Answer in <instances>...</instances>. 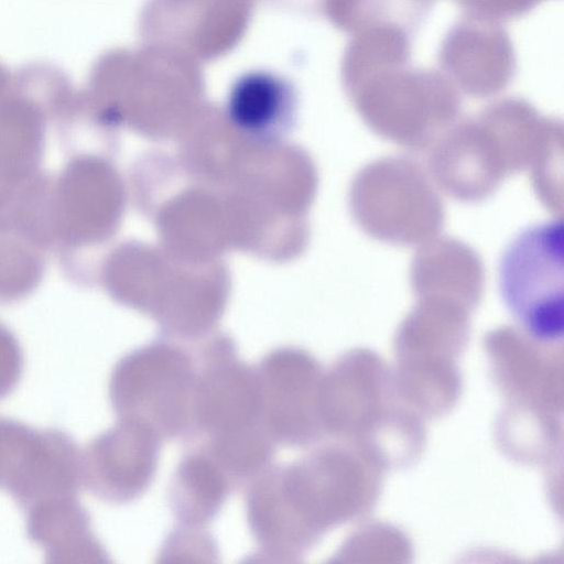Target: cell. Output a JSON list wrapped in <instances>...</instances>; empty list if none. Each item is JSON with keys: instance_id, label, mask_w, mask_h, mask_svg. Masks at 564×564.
<instances>
[{"instance_id": "obj_4", "label": "cell", "mask_w": 564, "mask_h": 564, "mask_svg": "<svg viewBox=\"0 0 564 564\" xmlns=\"http://www.w3.org/2000/svg\"><path fill=\"white\" fill-rule=\"evenodd\" d=\"M160 440L141 422L120 417L82 452L83 486L107 502L133 500L153 477Z\"/></svg>"}, {"instance_id": "obj_6", "label": "cell", "mask_w": 564, "mask_h": 564, "mask_svg": "<svg viewBox=\"0 0 564 564\" xmlns=\"http://www.w3.org/2000/svg\"><path fill=\"white\" fill-rule=\"evenodd\" d=\"M26 534L47 563H106L107 553L93 532L77 496L50 499L25 511Z\"/></svg>"}, {"instance_id": "obj_5", "label": "cell", "mask_w": 564, "mask_h": 564, "mask_svg": "<svg viewBox=\"0 0 564 564\" xmlns=\"http://www.w3.org/2000/svg\"><path fill=\"white\" fill-rule=\"evenodd\" d=\"M199 361L194 431L215 436L260 424L254 371L227 350L206 352Z\"/></svg>"}, {"instance_id": "obj_1", "label": "cell", "mask_w": 564, "mask_h": 564, "mask_svg": "<svg viewBox=\"0 0 564 564\" xmlns=\"http://www.w3.org/2000/svg\"><path fill=\"white\" fill-rule=\"evenodd\" d=\"M563 223L540 224L522 231L499 263L502 300L522 330L541 344L563 338Z\"/></svg>"}, {"instance_id": "obj_2", "label": "cell", "mask_w": 564, "mask_h": 564, "mask_svg": "<svg viewBox=\"0 0 564 564\" xmlns=\"http://www.w3.org/2000/svg\"><path fill=\"white\" fill-rule=\"evenodd\" d=\"M197 366L192 357L151 347L123 357L113 368L109 397L121 419L150 427L160 438L194 432Z\"/></svg>"}, {"instance_id": "obj_9", "label": "cell", "mask_w": 564, "mask_h": 564, "mask_svg": "<svg viewBox=\"0 0 564 564\" xmlns=\"http://www.w3.org/2000/svg\"><path fill=\"white\" fill-rule=\"evenodd\" d=\"M230 479L205 449L185 457L173 480V509L187 527H199L220 509Z\"/></svg>"}, {"instance_id": "obj_3", "label": "cell", "mask_w": 564, "mask_h": 564, "mask_svg": "<svg viewBox=\"0 0 564 564\" xmlns=\"http://www.w3.org/2000/svg\"><path fill=\"white\" fill-rule=\"evenodd\" d=\"M82 486V452L65 432L0 416V489L22 510Z\"/></svg>"}, {"instance_id": "obj_10", "label": "cell", "mask_w": 564, "mask_h": 564, "mask_svg": "<svg viewBox=\"0 0 564 564\" xmlns=\"http://www.w3.org/2000/svg\"><path fill=\"white\" fill-rule=\"evenodd\" d=\"M22 371V350L14 337L0 327V399L14 390L21 379Z\"/></svg>"}, {"instance_id": "obj_7", "label": "cell", "mask_w": 564, "mask_h": 564, "mask_svg": "<svg viewBox=\"0 0 564 564\" xmlns=\"http://www.w3.org/2000/svg\"><path fill=\"white\" fill-rule=\"evenodd\" d=\"M303 361L290 349L279 350L254 371L259 422L272 440L284 444L302 437Z\"/></svg>"}, {"instance_id": "obj_8", "label": "cell", "mask_w": 564, "mask_h": 564, "mask_svg": "<svg viewBox=\"0 0 564 564\" xmlns=\"http://www.w3.org/2000/svg\"><path fill=\"white\" fill-rule=\"evenodd\" d=\"M294 111V94L278 76L256 70L232 84L227 113L230 121L253 137H272L286 128Z\"/></svg>"}]
</instances>
